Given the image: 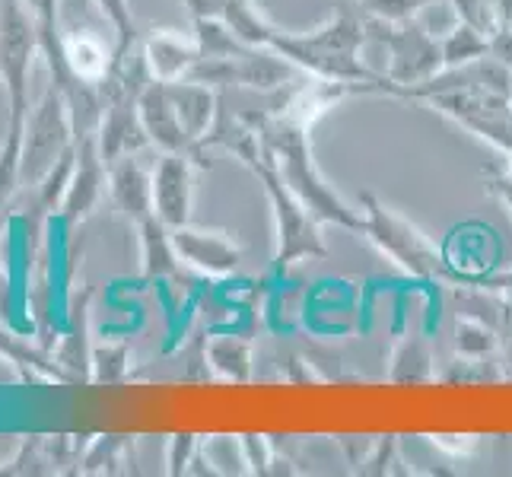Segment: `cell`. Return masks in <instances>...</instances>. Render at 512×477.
Here are the masks:
<instances>
[{"label":"cell","mask_w":512,"mask_h":477,"mask_svg":"<svg viewBox=\"0 0 512 477\" xmlns=\"http://www.w3.org/2000/svg\"><path fill=\"white\" fill-rule=\"evenodd\" d=\"M140 121H144L150 147H156L160 153H188L201 169H207L204 159L198 156V150H194V144H191L185 128H182L179 112H175L166 83L153 80L144 90V96H140Z\"/></svg>","instance_id":"cell-11"},{"label":"cell","mask_w":512,"mask_h":477,"mask_svg":"<svg viewBox=\"0 0 512 477\" xmlns=\"http://www.w3.org/2000/svg\"><path fill=\"white\" fill-rule=\"evenodd\" d=\"M490 10L500 32L512 29V0H490ZM493 39H497V35H493Z\"/></svg>","instance_id":"cell-32"},{"label":"cell","mask_w":512,"mask_h":477,"mask_svg":"<svg viewBox=\"0 0 512 477\" xmlns=\"http://www.w3.org/2000/svg\"><path fill=\"white\" fill-rule=\"evenodd\" d=\"M369 35L388 51V70L385 77L392 80V96L404 99L417 86L430 83L446 70L443 64V45L436 35H430L417 20L411 23H382L366 16Z\"/></svg>","instance_id":"cell-6"},{"label":"cell","mask_w":512,"mask_h":477,"mask_svg":"<svg viewBox=\"0 0 512 477\" xmlns=\"http://www.w3.org/2000/svg\"><path fill=\"white\" fill-rule=\"evenodd\" d=\"M39 35L23 0H0V90L7 93V131L0 144V210L20 191V153L29 121V77Z\"/></svg>","instance_id":"cell-3"},{"label":"cell","mask_w":512,"mask_h":477,"mask_svg":"<svg viewBox=\"0 0 512 477\" xmlns=\"http://www.w3.org/2000/svg\"><path fill=\"white\" fill-rule=\"evenodd\" d=\"M436 4H452V0H357V7L369 20L382 23H411L423 10Z\"/></svg>","instance_id":"cell-24"},{"label":"cell","mask_w":512,"mask_h":477,"mask_svg":"<svg viewBox=\"0 0 512 477\" xmlns=\"http://www.w3.org/2000/svg\"><path fill=\"white\" fill-rule=\"evenodd\" d=\"M439 45H443V64H446V70L468 67L474 61L487 58L490 51H493L490 35H484L481 29H474V26H468L462 20H458V26L449 29L443 39H439Z\"/></svg>","instance_id":"cell-21"},{"label":"cell","mask_w":512,"mask_h":477,"mask_svg":"<svg viewBox=\"0 0 512 477\" xmlns=\"http://www.w3.org/2000/svg\"><path fill=\"white\" fill-rule=\"evenodd\" d=\"M144 61L153 80L172 83L191 74V67L201 61V48L194 32L185 35L182 29H150L140 42Z\"/></svg>","instance_id":"cell-13"},{"label":"cell","mask_w":512,"mask_h":477,"mask_svg":"<svg viewBox=\"0 0 512 477\" xmlns=\"http://www.w3.org/2000/svg\"><path fill=\"white\" fill-rule=\"evenodd\" d=\"M436 379V366H433V353L427 341L420 334H404L401 344L392 353V369H388V382L395 385H420Z\"/></svg>","instance_id":"cell-20"},{"label":"cell","mask_w":512,"mask_h":477,"mask_svg":"<svg viewBox=\"0 0 512 477\" xmlns=\"http://www.w3.org/2000/svg\"><path fill=\"white\" fill-rule=\"evenodd\" d=\"M242 443V455H245V465H249V474H271L274 465V446L268 436L261 433H242L239 436Z\"/></svg>","instance_id":"cell-28"},{"label":"cell","mask_w":512,"mask_h":477,"mask_svg":"<svg viewBox=\"0 0 512 477\" xmlns=\"http://www.w3.org/2000/svg\"><path fill=\"white\" fill-rule=\"evenodd\" d=\"M166 86H169L172 105H175V112H179V121H182L188 140L194 144V150H198V156L204 159V166H207L201 140L210 134V128H214V121L220 115V99L214 93V86H207L201 80H191V77L172 80Z\"/></svg>","instance_id":"cell-15"},{"label":"cell","mask_w":512,"mask_h":477,"mask_svg":"<svg viewBox=\"0 0 512 477\" xmlns=\"http://www.w3.org/2000/svg\"><path fill=\"white\" fill-rule=\"evenodd\" d=\"M99 13L105 16V23L115 32V61L131 55L137 48V23L131 13V0H93Z\"/></svg>","instance_id":"cell-22"},{"label":"cell","mask_w":512,"mask_h":477,"mask_svg":"<svg viewBox=\"0 0 512 477\" xmlns=\"http://www.w3.org/2000/svg\"><path fill=\"white\" fill-rule=\"evenodd\" d=\"M90 296L93 290L86 287L74 296V303L67 306V325L61 341L55 344V363L61 369L64 382H93V344H90Z\"/></svg>","instance_id":"cell-12"},{"label":"cell","mask_w":512,"mask_h":477,"mask_svg":"<svg viewBox=\"0 0 512 477\" xmlns=\"http://www.w3.org/2000/svg\"><path fill=\"white\" fill-rule=\"evenodd\" d=\"M433 446L458 458V455H471L474 446H478V439H474V436H462V443H449V436H433Z\"/></svg>","instance_id":"cell-31"},{"label":"cell","mask_w":512,"mask_h":477,"mask_svg":"<svg viewBox=\"0 0 512 477\" xmlns=\"http://www.w3.org/2000/svg\"><path fill=\"white\" fill-rule=\"evenodd\" d=\"M249 169L264 188V198L271 207V223H274V268L287 271L299 261H319L328 258V245L322 236V220L312 214V210L296 198L290 185L280 179V172L268 156L252 159Z\"/></svg>","instance_id":"cell-5"},{"label":"cell","mask_w":512,"mask_h":477,"mask_svg":"<svg viewBox=\"0 0 512 477\" xmlns=\"http://www.w3.org/2000/svg\"><path fill=\"white\" fill-rule=\"evenodd\" d=\"M452 344H455V353L462 360H490L493 353L503 347L497 325L487 322V318H481V315H471V312L455 315Z\"/></svg>","instance_id":"cell-19"},{"label":"cell","mask_w":512,"mask_h":477,"mask_svg":"<svg viewBox=\"0 0 512 477\" xmlns=\"http://www.w3.org/2000/svg\"><path fill=\"white\" fill-rule=\"evenodd\" d=\"M140 236V271H144V280H175L182 274V258L175 252L172 242V229L160 220V217H147L137 226Z\"/></svg>","instance_id":"cell-16"},{"label":"cell","mask_w":512,"mask_h":477,"mask_svg":"<svg viewBox=\"0 0 512 477\" xmlns=\"http://www.w3.org/2000/svg\"><path fill=\"white\" fill-rule=\"evenodd\" d=\"M7 229H10V214L0 210V236H7Z\"/></svg>","instance_id":"cell-33"},{"label":"cell","mask_w":512,"mask_h":477,"mask_svg":"<svg viewBox=\"0 0 512 477\" xmlns=\"http://www.w3.org/2000/svg\"><path fill=\"white\" fill-rule=\"evenodd\" d=\"M105 188H109V166H105V159L99 153L96 134H86L77 140V163H74V175H70V185L64 191V201L58 207V223L64 229L83 223L99 207Z\"/></svg>","instance_id":"cell-8"},{"label":"cell","mask_w":512,"mask_h":477,"mask_svg":"<svg viewBox=\"0 0 512 477\" xmlns=\"http://www.w3.org/2000/svg\"><path fill=\"white\" fill-rule=\"evenodd\" d=\"M77 144L74 118H70L67 96L55 83H48L42 102L29 112L23 153H20V188H29Z\"/></svg>","instance_id":"cell-7"},{"label":"cell","mask_w":512,"mask_h":477,"mask_svg":"<svg viewBox=\"0 0 512 477\" xmlns=\"http://www.w3.org/2000/svg\"><path fill=\"white\" fill-rule=\"evenodd\" d=\"M109 198L134 226L147 217H156L153 210V169L147 172L137 153L121 156L109 163Z\"/></svg>","instance_id":"cell-14"},{"label":"cell","mask_w":512,"mask_h":477,"mask_svg":"<svg viewBox=\"0 0 512 477\" xmlns=\"http://www.w3.org/2000/svg\"><path fill=\"white\" fill-rule=\"evenodd\" d=\"M452 10L458 13V20L481 29L484 35H500L497 20H493V10H490V0H452Z\"/></svg>","instance_id":"cell-29"},{"label":"cell","mask_w":512,"mask_h":477,"mask_svg":"<svg viewBox=\"0 0 512 477\" xmlns=\"http://www.w3.org/2000/svg\"><path fill=\"white\" fill-rule=\"evenodd\" d=\"M128 449V436H96L90 439V446L83 452V468L86 474H102V471H115V465H121V455Z\"/></svg>","instance_id":"cell-25"},{"label":"cell","mask_w":512,"mask_h":477,"mask_svg":"<svg viewBox=\"0 0 512 477\" xmlns=\"http://www.w3.org/2000/svg\"><path fill=\"white\" fill-rule=\"evenodd\" d=\"M201 166L188 153H160L153 166V210L169 229L191 223L194 175Z\"/></svg>","instance_id":"cell-10"},{"label":"cell","mask_w":512,"mask_h":477,"mask_svg":"<svg viewBox=\"0 0 512 477\" xmlns=\"http://www.w3.org/2000/svg\"><path fill=\"white\" fill-rule=\"evenodd\" d=\"M398 462V439L395 436H382V439H373L366 449V455L360 458V474H388L392 465Z\"/></svg>","instance_id":"cell-27"},{"label":"cell","mask_w":512,"mask_h":477,"mask_svg":"<svg viewBox=\"0 0 512 477\" xmlns=\"http://www.w3.org/2000/svg\"><path fill=\"white\" fill-rule=\"evenodd\" d=\"M131 369V347L125 341L93 344V382L118 385Z\"/></svg>","instance_id":"cell-23"},{"label":"cell","mask_w":512,"mask_h":477,"mask_svg":"<svg viewBox=\"0 0 512 477\" xmlns=\"http://www.w3.org/2000/svg\"><path fill=\"white\" fill-rule=\"evenodd\" d=\"M369 39L366 29V13L353 4H344L322 26L309 32H284L277 29L268 48L277 55H284L296 70H303L309 77L334 80V83H350L360 86L363 93H379L392 96V80L385 74L369 70L360 58V48Z\"/></svg>","instance_id":"cell-1"},{"label":"cell","mask_w":512,"mask_h":477,"mask_svg":"<svg viewBox=\"0 0 512 477\" xmlns=\"http://www.w3.org/2000/svg\"><path fill=\"white\" fill-rule=\"evenodd\" d=\"M201 449V439L194 433H172L169 436V446H166V471L172 477L188 474L194 465V455Z\"/></svg>","instance_id":"cell-26"},{"label":"cell","mask_w":512,"mask_h":477,"mask_svg":"<svg viewBox=\"0 0 512 477\" xmlns=\"http://www.w3.org/2000/svg\"><path fill=\"white\" fill-rule=\"evenodd\" d=\"M481 284L487 290H493L500 296L503 303V318H506V328H512V271H503V274H493V277H484Z\"/></svg>","instance_id":"cell-30"},{"label":"cell","mask_w":512,"mask_h":477,"mask_svg":"<svg viewBox=\"0 0 512 477\" xmlns=\"http://www.w3.org/2000/svg\"><path fill=\"white\" fill-rule=\"evenodd\" d=\"M506 366L512 369V344H506Z\"/></svg>","instance_id":"cell-34"},{"label":"cell","mask_w":512,"mask_h":477,"mask_svg":"<svg viewBox=\"0 0 512 477\" xmlns=\"http://www.w3.org/2000/svg\"><path fill=\"white\" fill-rule=\"evenodd\" d=\"M64 64L77 80L102 86V80L109 77L112 61H115V48H105V42L93 32H74L64 35Z\"/></svg>","instance_id":"cell-17"},{"label":"cell","mask_w":512,"mask_h":477,"mask_svg":"<svg viewBox=\"0 0 512 477\" xmlns=\"http://www.w3.org/2000/svg\"><path fill=\"white\" fill-rule=\"evenodd\" d=\"M207 366L223 382L245 385L255 373V344L239 334H214L207 344Z\"/></svg>","instance_id":"cell-18"},{"label":"cell","mask_w":512,"mask_h":477,"mask_svg":"<svg viewBox=\"0 0 512 477\" xmlns=\"http://www.w3.org/2000/svg\"><path fill=\"white\" fill-rule=\"evenodd\" d=\"M357 207L363 214L360 233L376 245V249L414 280H449V284H465L462 271H455L452 258L423 233L417 223L401 217L395 207L379 201L373 191H360Z\"/></svg>","instance_id":"cell-4"},{"label":"cell","mask_w":512,"mask_h":477,"mask_svg":"<svg viewBox=\"0 0 512 477\" xmlns=\"http://www.w3.org/2000/svg\"><path fill=\"white\" fill-rule=\"evenodd\" d=\"M175 252L182 264L204 277H233L242 268V245L233 233L223 229H201V226H179L172 229Z\"/></svg>","instance_id":"cell-9"},{"label":"cell","mask_w":512,"mask_h":477,"mask_svg":"<svg viewBox=\"0 0 512 477\" xmlns=\"http://www.w3.org/2000/svg\"><path fill=\"white\" fill-rule=\"evenodd\" d=\"M249 125L255 128L264 156L271 159L274 169L280 172V179L290 185V191L303 201L315 217L325 226H341L350 233L363 229V214L360 207L347 204L334 185L322 175V169L315 166L312 156V128L290 121L277 112H239Z\"/></svg>","instance_id":"cell-2"}]
</instances>
